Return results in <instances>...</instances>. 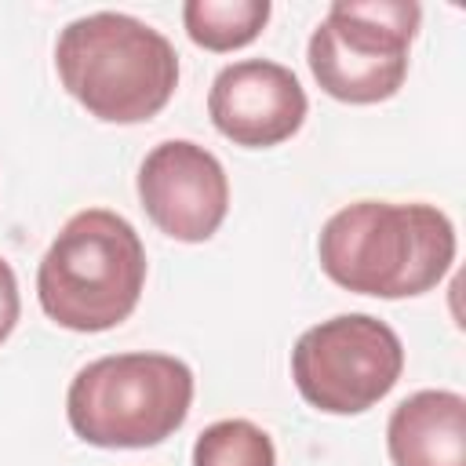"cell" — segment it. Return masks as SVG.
I'll use <instances>...</instances> for the list:
<instances>
[{
  "label": "cell",
  "instance_id": "6da1fadb",
  "mask_svg": "<svg viewBox=\"0 0 466 466\" xmlns=\"http://www.w3.org/2000/svg\"><path fill=\"white\" fill-rule=\"evenodd\" d=\"M320 269L346 291L411 299L455 262V226L433 204L357 200L335 211L317 240Z\"/></svg>",
  "mask_w": 466,
  "mask_h": 466
},
{
  "label": "cell",
  "instance_id": "7a4b0ae2",
  "mask_svg": "<svg viewBox=\"0 0 466 466\" xmlns=\"http://www.w3.org/2000/svg\"><path fill=\"white\" fill-rule=\"evenodd\" d=\"M55 66L62 87L106 124H142L157 116L178 87L171 40L120 11L73 18L58 33Z\"/></svg>",
  "mask_w": 466,
  "mask_h": 466
},
{
  "label": "cell",
  "instance_id": "3957f363",
  "mask_svg": "<svg viewBox=\"0 0 466 466\" xmlns=\"http://www.w3.org/2000/svg\"><path fill=\"white\" fill-rule=\"evenodd\" d=\"M146 288V248L135 226L106 208L76 211L36 269L40 309L69 331H109Z\"/></svg>",
  "mask_w": 466,
  "mask_h": 466
},
{
  "label": "cell",
  "instance_id": "277c9868",
  "mask_svg": "<svg viewBox=\"0 0 466 466\" xmlns=\"http://www.w3.org/2000/svg\"><path fill=\"white\" fill-rule=\"evenodd\" d=\"M193 371L167 353H113L76 371L66 415L95 448H153L189 415Z\"/></svg>",
  "mask_w": 466,
  "mask_h": 466
},
{
  "label": "cell",
  "instance_id": "5b68a950",
  "mask_svg": "<svg viewBox=\"0 0 466 466\" xmlns=\"http://www.w3.org/2000/svg\"><path fill=\"white\" fill-rule=\"evenodd\" d=\"M419 22L422 7L415 0H335L306 47L313 80L353 106L393 98L408 76Z\"/></svg>",
  "mask_w": 466,
  "mask_h": 466
},
{
  "label": "cell",
  "instance_id": "8992f818",
  "mask_svg": "<svg viewBox=\"0 0 466 466\" xmlns=\"http://www.w3.org/2000/svg\"><path fill=\"white\" fill-rule=\"evenodd\" d=\"M404 371L397 331L371 313H342L313 324L291 350V379L306 404L328 415L375 408Z\"/></svg>",
  "mask_w": 466,
  "mask_h": 466
},
{
  "label": "cell",
  "instance_id": "52a82bcc",
  "mask_svg": "<svg viewBox=\"0 0 466 466\" xmlns=\"http://www.w3.org/2000/svg\"><path fill=\"white\" fill-rule=\"evenodd\" d=\"M138 200L160 233L200 244L215 237L229 211V178L211 149L171 138L146 153L138 167Z\"/></svg>",
  "mask_w": 466,
  "mask_h": 466
},
{
  "label": "cell",
  "instance_id": "ba28073f",
  "mask_svg": "<svg viewBox=\"0 0 466 466\" xmlns=\"http://www.w3.org/2000/svg\"><path fill=\"white\" fill-rule=\"evenodd\" d=\"M306 109L309 102L299 76L269 58H244L218 69L208 95V113L218 135L248 149L288 142L302 127Z\"/></svg>",
  "mask_w": 466,
  "mask_h": 466
},
{
  "label": "cell",
  "instance_id": "9c48e42d",
  "mask_svg": "<svg viewBox=\"0 0 466 466\" xmlns=\"http://www.w3.org/2000/svg\"><path fill=\"white\" fill-rule=\"evenodd\" d=\"M393 466H466V400L451 390L404 397L386 422Z\"/></svg>",
  "mask_w": 466,
  "mask_h": 466
},
{
  "label": "cell",
  "instance_id": "30bf717a",
  "mask_svg": "<svg viewBox=\"0 0 466 466\" xmlns=\"http://www.w3.org/2000/svg\"><path fill=\"white\" fill-rule=\"evenodd\" d=\"M269 0H186L182 25L204 51H237L269 22Z\"/></svg>",
  "mask_w": 466,
  "mask_h": 466
},
{
  "label": "cell",
  "instance_id": "8fae6325",
  "mask_svg": "<svg viewBox=\"0 0 466 466\" xmlns=\"http://www.w3.org/2000/svg\"><path fill=\"white\" fill-rule=\"evenodd\" d=\"M193 466H277V448L262 426L248 419H222L197 437Z\"/></svg>",
  "mask_w": 466,
  "mask_h": 466
},
{
  "label": "cell",
  "instance_id": "7c38bea8",
  "mask_svg": "<svg viewBox=\"0 0 466 466\" xmlns=\"http://www.w3.org/2000/svg\"><path fill=\"white\" fill-rule=\"evenodd\" d=\"M18 313H22V302H18V280H15L11 262L0 255V342L15 331Z\"/></svg>",
  "mask_w": 466,
  "mask_h": 466
}]
</instances>
